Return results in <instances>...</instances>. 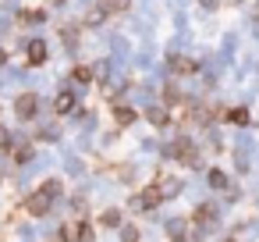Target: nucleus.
<instances>
[{"instance_id":"nucleus-1","label":"nucleus","mask_w":259,"mask_h":242,"mask_svg":"<svg viewBox=\"0 0 259 242\" xmlns=\"http://www.w3.org/2000/svg\"><path fill=\"white\" fill-rule=\"evenodd\" d=\"M170 157H174L178 164H185V167H195L199 150H195V143H192V139H178V143L170 146Z\"/></svg>"},{"instance_id":"nucleus-2","label":"nucleus","mask_w":259,"mask_h":242,"mask_svg":"<svg viewBox=\"0 0 259 242\" xmlns=\"http://www.w3.org/2000/svg\"><path fill=\"white\" fill-rule=\"evenodd\" d=\"M36 111H39V96H36V93H22V96L15 100V114H18L22 121H32Z\"/></svg>"},{"instance_id":"nucleus-3","label":"nucleus","mask_w":259,"mask_h":242,"mask_svg":"<svg viewBox=\"0 0 259 242\" xmlns=\"http://www.w3.org/2000/svg\"><path fill=\"white\" fill-rule=\"evenodd\" d=\"M167 68H170V75H195V72H199V61H195V57L174 54V57L167 61Z\"/></svg>"},{"instance_id":"nucleus-4","label":"nucleus","mask_w":259,"mask_h":242,"mask_svg":"<svg viewBox=\"0 0 259 242\" xmlns=\"http://www.w3.org/2000/svg\"><path fill=\"white\" fill-rule=\"evenodd\" d=\"M25 54H29V57H25V61H29V68H39V64H47V54H50V50H47V43H43V40H32V43L25 47Z\"/></svg>"},{"instance_id":"nucleus-5","label":"nucleus","mask_w":259,"mask_h":242,"mask_svg":"<svg viewBox=\"0 0 259 242\" xmlns=\"http://www.w3.org/2000/svg\"><path fill=\"white\" fill-rule=\"evenodd\" d=\"M50 203H54V199H50V196H43V192L36 189V192H32V196L25 199V210H29L32 217H43V214L50 210Z\"/></svg>"},{"instance_id":"nucleus-6","label":"nucleus","mask_w":259,"mask_h":242,"mask_svg":"<svg viewBox=\"0 0 259 242\" xmlns=\"http://www.w3.org/2000/svg\"><path fill=\"white\" fill-rule=\"evenodd\" d=\"M160 203H163V199H160V192H156V185L149 182V185H146V189L139 192V206H142V210H153V206H160Z\"/></svg>"},{"instance_id":"nucleus-7","label":"nucleus","mask_w":259,"mask_h":242,"mask_svg":"<svg viewBox=\"0 0 259 242\" xmlns=\"http://www.w3.org/2000/svg\"><path fill=\"white\" fill-rule=\"evenodd\" d=\"M54 111H57V114L75 111V93H71V89H61V93H57V100H54Z\"/></svg>"},{"instance_id":"nucleus-8","label":"nucleus","mask_w":259,"mask_h":242,"mask_svg":"<svg viewBox=\"0 0 259 242\" xmlns=\"http://www.w3.org/2000/svg\"><path fill=\"white\" fill-rule=\"evenodd\" d=\"M224 121H231V125H248V111L245 107H227V111H217Z\"/></svg>"},{"instance_id":"nucleus-9","label":"nucleus","mask_w":259,"mask_h":242,"mask_svg":"<svg viewBox=\"0 0 259 242\" xmlns=\"http://www.w3.org/2000/svg\"><path fill=\"white\" fill-rule=\"evenodd\" d=\"M128 4H132V0H100V11L103 15H121V11H128Z\"/></svg>"},{"instance_id":"nucleus-10","label":"nucleus","mask_w":259,"mask_h":242,"mask_svg":"<svg viewBox=\"0 0 259 242\" xmlns=\"http://www.w3.org/2000/svg\"><path fill=\"white\" fill-rule=\"evenodd\" d=\"M146 118H149V121H153L156 128L170 125V111H167V107H149V111H146Z\"/></svg>"},{"instance_id":"nucleus-11","label":"nucleus","mask_w":259,"mask_h":242,"mask_svg":"<svg viewBox=\"0 0 259 242\" xmlns=\"http://www.w3.org/2000/svg\"><path fill=\"white\" fill-rule=\"evenodd\" d=\"M78 231H82V221H64L61 224V238L64 242H78Z\"/></svg>"},{"instance_id":"nucleus-12","label":"nucleus","mask_w":259,"mask_h":242,"mask_svg":"<svg viewBox=\"0 0 259 242\" xmlns=\"http://www.w3.org/2000/svg\"><path fill=\"white\" fill-rule=\"evenodd\" d=\"M135 118H139V111H132V107H114V121H117V125H124V128H128Z\"/></svg>"},{"instance_id":"nucleus-13","label":"nucleus","mask_w":259,"mask_h":242,"mask_svg":"<svg viewBox=\"0 0 259 242\" xmlns=\"http://www.w3.org/2000/svg\"><path fill=\"white\" fill-rule=\"evenodd\" d=\"M39 192H43V196H50V199H57V196L64 192V185H61V178H47V182L39 185Z\"/></svg>"},{"instance_id":"nucleus-14","label":"nucleus","mask_w":259,"mask_h":242,"mask_svg":"<svg viewBox=\"0 0 259 242\" xmlns=\"http://www.w3.org/2000/svg\"><path fill=\"white\" fill-rule=\"evenodd\" d=\"M71 79H75V82H93V79H96V72H93L89 64H75V72H71Z\"/></svg>"},{"instance_id":"nucleus-15","label":"nucleus","mask_w":259,"mask_h":242,"mask_svg":"<svg viewBox=\"0 0 259 242\" xmlns=\"http://www.w3.org/2000/svg\"><path fill=\"white\" fill-rule=\"evenodd\" d=\"M100 224H103V228H117V224H121V210H103V214H100Z\"/></svg>"},{"instance_id":"nucleus-16","label":"nucleus","mask_w":259,"mask_h":242,"mask_svg":"<svg viewBox=\"0 0 259 242\" xmlns=\"http://www.w3.org/2000/svg\"><path fill=\"white\" fill-rule=\"evenodd\" d=\"M209 185H213V189H227V175L213 167V171H209Z\"/></svg>"},{"instance_id":"nucleus-17","label":"nucleus","mask_w":259,"mask_h":242,"mask_svg":"<svg viewBox=\"0 0 259 242\" xmlns=\"http://www.w3.org/2000/svg\"><path fill=\"white\" fill-rule=\"evenodd\" d=\"M167 235H170V242H185V224H181V221H174V224L167 228Z\"/></svg>"},{"instance_id":"nucleus-18","label":"nucleus","mask_w":259,"mask_h":242,"mask_svg":"<svg viewBox=\"0 0 259 242\" xmlns=\"http://www.w3.org/2000/svg\"><path fill=\"white\" fill-rule=\"evenodd\" d=\"M209 217H213V210H209V206H199V210L192 214V224H202V221H209Z\"/></svg>"},{"instance_id":"nucleus-19","label":"nucleus","mask_w":259,"mask_h":242,"mask_svg":"<svg viewBox=\"0 0 259 242\" xmlns=\"http://www.w3.org/2000/svg\"><path fill=\"white\" fill-rule=\"evenodd\" d=\"M103 18H107V15H103V11H100V8H93V11H89V15H85V25H100V22H103Z\"/></svg>"},{"instance_id":"nucleus-20","label":"nucleus","mask_w":259,"mask_h":242,"mask_svg":"<svg viewBox=\"0 0 259 242\" xmlns=\"http://www.w3.org/2000/svg\"><path fill=\"white\" fill-rule=\"evenodd\" d=\"M47 11H22V22H43Z\"/></svg>"},{"instance_id":"nucleus-21","label":"nucleus","mask_w":259,"mask_h":242,"mask_svg":"<svg viewBox=\"0 0 259 242\" xmlns=\"http://www.w3.org/2000/svg\"><path fill=\"white\" fill-rule=\"evenodd\" d=\"M29 157H32V146H18V150H15V160H18V164H25Z\"/></svg>"},{"instance_id":"nucleus-22","label":"nucleus","mask_w":259,"mask_h":242,"mask_svg":"<svg viewBox=\"0 0 259 242\" xmlns=\"http://www.w3.org/2000/svg\"><path fill=\"white\" fill-rule=\"evenodd\" d=\"M78 242H93V224L82 221V231H78Z\"/></svg>"},{"instance_id":"nucleus-23","label":"nucleus","mask_w":259,"mask_h":242,"mask_svg":"<svg viewBox=\"0 0 259 242\" xmlns=\"http://www.w3.org/2000/svg\"><path fill=\"white\" fill-rule=\"evenodd\" d=\"M124 242H139V231H135V228H128V231H124Z\"/></svg>"},{"instance_id":"nucleus-24","label":"nucleus","mask_w":259,"mask_h":242,"mask_svg":"<svg viewBox=\"0 0 259 242\" xmlns=\"http://www.w3.org/2000/svg\"><path fill=\"white\" fill-rule=\"evenodd\" d=\"M4 61H8V54H4V50H0V68H4Z\"/></svg>"},{"instance_id":"nucleus-25","label":"nucleus","mask_w":259,"mask_h":242,"mask_svg":"<svg viewBox=\"0 0 259 242\" xmlns=\"http://www.w3.org/2000/svg\"><path fill=\"white\" fill-rule=\"evenodd\" d=\"M252 18H255V29H259V8H255V15H252Z\"/></svg>"},{"instance_id":"nucleus-26","label":"nucleus","mask_w":259,"mask_h":242,"mask_svg":"<svg viewBox=\"0 0 259 242\" xmlns=\"http://www.w3.org/2000/svg\"><path fill=\"white\" fill-rule=\"evenodd\" d=\"M47 4H64V0H47Z\"/></svg>"},{"instance_id":"nucleus-27","label":"nucleus","mask_w":259,"mask_h":242,"mask_svg":"<svg viewBox=\"0 0 259 242\" xmlns=\"http://www.w3.org/2000/svg\"><path fill=\"white\" fill-rule=\"evenodd\" d=\"M227 4H241V0H227Z\"/></svg>"},{"instance_id":"nucleus-28","label":"nucleus","mask_w":259,"mask_h":242,"mask_svg":"<svg viewBox=\"0 0 259 242\" xmlns=\"http://www.w3.org/2000/svg\"><path fill=\"white\" fill-rule=\"evenodd\" d=\"M227 242H238V238H227Z\"/></svg>"}]
</instances>
